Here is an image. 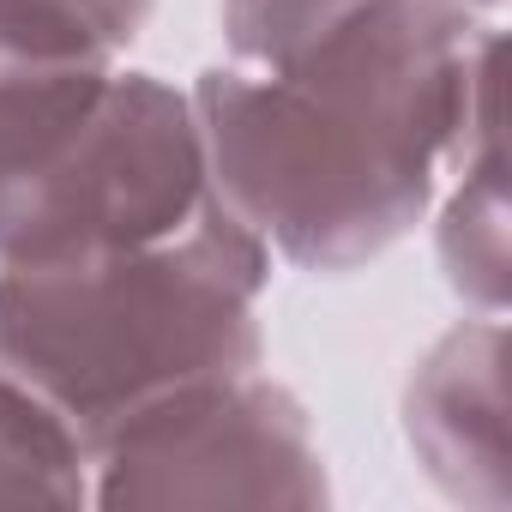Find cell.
<instances>
[{"label": "cell", "instance_id": "ba28073f", "mask_svg": "<svg viewBox=\"0 0 512 512\" xmlns=\"http://www.w3.org/2000/svg\"><path fill=\"white\" fill-rule=\"evenodd\" d=\"M91 458L79 434L0 368V506H85Z\"/></svg>", "mask_w": 512, "mask_h": 512}, {"label": "cell", "instance_id": "30bf717a", "mask_svg": "<svg viewBox=\"0 0 512 512\" xmlns=\"http://www.w3.org/2000/svg\"><path fill=\"white\" fill-rule=\"evenodd\" d=\"M470 7H500V0H470Z\"/></svg>", "mask_w": 512, "mask_h": 512}, {"label": "cell", "instance_id": "3957f363", "mask_svg": "<svg viewBox=\"0 0 512 512\" xmlns=\"http://www.w3.org/2000/svg\"><path fill=\"white\" fill-rule=\"evenodd\" d=\"M211 199L193 103L151 79L121 73L97 109L0 193V266L85 260L175 235Z\"/></svg>", "mask_w": 512, "mask_h": 512}, {"label": "cell", "instance_id": "5b68a950", "mask_svg": "<svg viewBox=\"0 0 512 512\" xmlns=\"http://www.w3.org/2000/svg\"><path fill=\"white\" fill-rule=\"evenodd\" d=\"M404 434L422 470L470 506L500 512L506 488V326L500 314L452 326L410 374Z\"/></svg>", "mask_w": 512, "mask_h": 512}, {"label": "cell", "instance_id": "277c9868", "mask_svg": "<svg viewBox=\"0 0 512 512\" xmlns=\"http://www.w3.org/2000/svg\"><path fill=\"white\" fill-rule=\"evenodd\" d=\"M91 500L121 506H326V458L308 410L260 368L181 386L91 452Z\"/></svg>", "mask_w": 512, "mask_h": 512}, {"label": "cell", "instance_id": "8992f818", "mask_svg": "<svg viewBox=\"0 0 512 512\" xmlns=\"http://www.w3.org/2000/svg\"><path fill=\"white\" fill-rule=\"evenodd\" d=\"M109 79L115 55L97 37L25 0H0V193L55 157V145L97 109Z\"/></svg>", "mask_w": 512, "mask_h": 512}, {"label": "cell", "instance_id": "7a4b0ae2", "mask_svg": "<svg viewBox=\"0 0 512 512\" xmlns=\"http://www.w3.org/2000/svg\"><path fill=\"white\" fill-rule=\"evenodd\" d=\"M272 253L217 193L163 241L0 266V368L91 452L145 404L260 368Z\"/></svg>", "mask_w": 512, "mask_h": 512}, {"label": "cell", "instance_id": "6da1fadb", "mask_svg": "<svg viewBox=\"0 0 512 512\" xmlns=\"http://www.w3.org/2000/svg\"><path fill=\"white\" fill-rule=\"evenodd\" d=\"M229 67L193 85L211 193L296 272H362L434 199L494 31L470 0H223Z\"/></svg>", "mask_w": 512, "mask_h": 512}, {"label": "cell", "instance_id": "52a82bcc", "mask_svg": "<svg viewBox=\"0 0 512 512\" xmlns=\"http://www.w3.org/2000/svg\"><path fill=\"white\" fill-rule=\"evenodd\" d=\"M452 163H458V187L440 211V272L476 314H500L506 308V169H500V133H494V85L482 91Z\"/></svg>", "mask_w": 512, "mask_h": 512}, {"label": "cell", "instance_id": "9c48e42d", "mask_svg": "<svg viewBox=\"0 0 512 512\" xmlns=\"http://www.w3.org/2000/svg\"><path fill=\"white\" fill-rule=\"evenodd\" d=\"M25 7H37V13L73 25V31L97 37L109 55H121V49L145 31V19H151L157 0H25Z\"/></svg>", "mask_w": 512, "mask_h": 512}]
</instances>
